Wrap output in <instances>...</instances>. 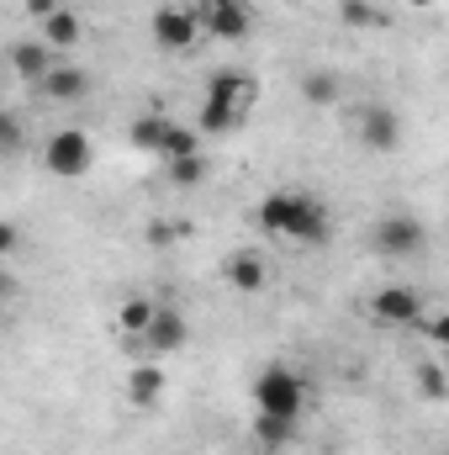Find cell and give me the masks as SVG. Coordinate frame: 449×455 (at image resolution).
I'll use <instances>...</instances> for the list:
<instances>
[{"mask_svg":"<svg viewBox=\"0 0 449 455\" xmlns=\"http://www.w3.org/2000/svg\"><path fill=\"white\" fill-rule=\"evenodd\" d=\"M191 154H201V132L175 122V127L164 132V143H159V159H191Z\"/></svg>","mask_w":449,"mask_h":455,"instance_id":"cell-18","label":"cell"},{"mask_svg":"<svg viewBox=\"0 0 449 455\" xmlns=\"http://www.w3.org/2000/svg\"><path fill=\"white\" fill-rule=\"evenodd\" d=\"M127 397H132L138 408H154V403L164 397V371H159V360H138V365H132V376H127Z\"/></svg>","mask_w":449,"mask_h":455,"instance_id":"cell-15","label":"cell"},{"mask_svg":"<svg viewBox=\"0 0 449 455\" xmlns=\"http://www.w3.org/2000/svg\"><path fill=\"white\" fill-rule=\"evenodd\" d=\"M148 318H154V302H148V297H127V302L116 307V329H122L127 339H138V334L148 329Z\"/></svg>","mask_w":449,"mask_h":455,"instance_id":"cell-19","label":"cell"},{"mask_svg":"<svg viewBox=\"0 0 449 455\" xmlns=\"http://www.w3.org/2000/svg\"><path fill=\"white\" fill-rule=\"evenodd\" d=\"M43 43L59 53V59H69L80 43H85V21H80V11H69V5H59L53 16H43Z\"/></svg>","mask_w":449,"mask_h":455,"instance_id":"cell-12","label":"cell"},{"mask_svg":"<svg viewBox=\"0 0 449 455\" xmlns=\"http://www.w3.org/2000/svg\"><path fill=\"white\" fill-rule=\"evenodd\" d=\"M307 376L291 371V365H264L259 381H254V408L259 413H280V419H302L307 408Z\"/></svg>","mask_w":449,"mask_h":455,"instance_id":"cell-3","label":"cell"},{"mask_svg":"<svg viewBox=\"0 0 449 455\" xmlns=\"http://www.w3.org/2000/svg\"><path fill=\"white\" fill-rule=\"evenodd\" d=\"M53 11H59V0H27V16H37V21L53 16Z\"/></svg>","mask_w":449,"mask_h":455,"instance_id":"cell-28","label":"cell"},{"mask_svg":"<svg viewBox=\"0 0 449 455\" xmlns=\"http://www.w3.org/2000/svg\"><path fill=\"white\" fill-rule=\"evenodd\" d=\"M169 127H175V122H169L164 112H143L132 127H127V143H132V148H143V154H159V143H164V132H169Z\"/></svg>","mask_w":449,"mask_h":455,"instance_id":"cell-17","label":"cell"},{"mask_svg":"<svg viewBox=\"0 0 449 455\" xmlns=\"http://www.w3.org/2000/svg\"><path fill=\"white\" fill-rule=\"evenodd\" d=\"M169 180H175V186H201V180H207V159H201V154L169 159Z\"/></svg>","mask_w":449,"mask_h":455,"instance_id":"cell-23","label":"cell"},{"mask_svg":"<svg viewBox=\"0 0 449 455\" xmlns=\"http://www.w3.org/2000/svg\"><path fill=\"white\" fill-rule=\"evenodd\" d=\"M259 228L286 243H328L334 238V212L307 196V191H270L259 202Z\"/></svg>","mask_w":449,"mask_h":455,"instance_id":"cell-1","label":"cell"},{"mask_svg":"<svg viewBox=\"0 0 449 455\" xmlns=\"http://www.w3.org/2000/svg\"><path fill=\"white\" fill-rule=\"evenodd\" d=\"M196 16H201V32H212V37H223V43H243V37L254 32L248 0H201Z\"/></svg>","mask_w":449,"mask_h":455,"instance_id":"cell-8","label":"cell"},{"mask_svg":"<svg viewBox=\"0 0 449 455\" xmlns=\"http://www.w3.org/2000/svg\"><path fill=\"white\" fill-rule=\"evenodd\" d=\"M423 291L418 286H381L375 297H370V318L381 323V329H413V323H423Z\"/></svg>","mask_w":449,"mask_h":455,"instance_id":"cell-7","label":"cell"},{"mask_svg":"<svg viewBox=\"0 0 449 455\" xmlns=\"http://www.w3.org/2000/svg\"><path fill=\"white\" fill-rule=\"evenodd\" d=\"M338 16H343V27H354V32H359V27H381V21H386L375 0H343V5H338Z\"/></svg>","mask_w":449,"mask_h":455,"instance_id":"cell-22","label":"cell"},{"mask_svg":"<svg viewBox=\"0 0 449 455\" xmlns=\"http://www.w3.org/2000/svg\"><path fill=\"white\" fill-rule=\"evenodd\" d=\"M148 32L164 53H191L201 43V16H196V5H159Z\"/></svg>","mask_w":449,"mask_h":455,"instance_id":"cell-6","label":"cell"},{"mask_svg":"<svg viewBox=\"0 0 449 455\" xmlns=\"http://www.w3.org/2000/svg\"><path fill=\"white\" fill-rule=\"evenodd\" d=\"M37 96H43V101H53V107L85 101V96H91V75H85L75 59H53V69L37 80Z\"/></svg>","mask_w":449,"mask_h":455,"instance_id":"cell-10","label":"cell"},{"mask_svg":"<svg viewBox=\"0 0 449 455\" xmlns=\"http://www.w3.org/2000/svg\"><path fill=\"white\" fill-rule=\"evenodd\" d=\"M16 249H21V228L0 218V259H5V254H16Z\"/></svg>","mask_w":449,"mask_h":455,"instance_id":"cell-25","label":"cell"},{"mask_svg":"<svg viewBox=\"0 0 449 455\" xmlns=\"http://www.w3.org/2000/svg\"><path fill=\"white\" fill-rule=\"evenodd\" d=\"M296 424L302 419H280V413H254V440L259 451H286L296 440Z\"/></svg>","mask_w":449,"mask_h":455,"instance_id":"cell-16","label":"cell"},{"mask_svg":"<svg viewBox=\"0 0 449 455\" xmlns=\"http://www.w3.org/2000/svg\"><path fill=\"white\" fill-rule=\"evenodd\" d=\"M180 238V223H148V243H169Z\"/></svg>","mask_w":449,"mask_h":455,"instance_id":"cell-26","label":"cell"},{"mask_svg":"<svg viewBox=\"0 0 449 455\" xmlns=\"http://www.w3.org/2000/svg\"><path fill=\"white\" fill-rule=\"evenodd\" d=\"M5 59H11V69H16V80H27V85H37V80H43V75L53 69V59H59V53H53V48H48V43L37 37V43H11V53H5Z\"/></svg>","mask_w":449,"mask_h":455,"instance_id":"cell-14","label":"cell"},{"mask_svg":"<svg viewBox=\"0 0 449 455\" xmlns=\"http://www.w3.org/2000/svg\"><path fill=\"white\" fill-rule=\"evenodd\" d=\"M27 148V122L11 112V107H0V154L11 159V154H21Z\"/></svg>","mask_w":449,"mask_h":455,"instance_id":"cell-21","label":"cell"},{"mask_svg":"<svg viewBox=\"0 0 449 455\" xmlns=\"http://www.w3.org/2000/svg\"><path fill=\"white\" fill-rule=\"evenodd\" d=\"M259 455H286V451H259Z\"/></svg>","mask_w":449,"mask_h":455,"instance_id":"cell-30","label":"cell"},{"mask_svg":"<svg viewBox=\"0 0 449 455\" xmlns=\"http://www.w3.org/2000/svg\"><path fill=\"white\" fill-rule=\"evenodd\" d=\"M302 101L307 107H338V75H323V69L302 75Z\"/></svg>","mask_w":449,"mask_h":455,"instance_id":"cell-20","label":"cell"},{"mask_svg":"<svg viewBox=\"0 0 449 455\" xmlns=\"http://www.w3.org/2000/svg\"><path fill=\"white\" fill-rule=\"evenodd\" d=\"M191 344V323H185V313L180 307H159L154 302V318H148V329L138 334V349H143V360H164V355H180Z\"/></svg>","mask_w":449,"mask_h":455,"instance_id":"cell-5","label":"cell"},{"mask_svg":"<svg viewBox=\"0 0 449 455\" xmlns=\"http://www.w3.org/2000/svg\"><path fill=\"white\" fill-rule=\"evenodd\" d=\"M429 339H434V344L449 339V318H445V313H434V318H429Z\"/></svg>","mask_w":449,"mask_h":455,"instance_id":"cell-27","label":"cell"},{"mask_svg":"<svg viewBox=\"0 0 449 455\" xmlns=\"http://www.w3.org/2000/svg\"><path fill=\"white\" fill-rule=\"evenodd\" d=\"M354 132H359V143L370 154H391L402 143V116L391 112V107H365L359 122H354Z\"/></svg>","mask_w":449,"mask_h":455,"instance_id":"cell-11","label":"cell"},{"mask_svg":"<svg viewBox=\"0 0 449 455\" xmlns=\"http://www.w3.org/2000/svg\"><path fill=\"white\" fill-rule=\"evenodd\" d=\"M418 381H423V397H429V403H445V371H439V365H423Z\"/></svg>","mask_w":449,"mask_h":455,"instance_id":"cell-24","label":"cell"},{"mask_svg":"<svg viewBox=\"0 0 449 455\" xmlns=\"http://www.w3.org/2000/svg\"><path fill=\"white\" fill-rule=\"evenodd\" d=\"M223 275L232 291H264V281H270V265L254 254V249H238V254H227L223 259Z\"/></svg>","mask_w":449,"mask_h":455,"instance_id":"cell-13","label":"cell"},{"mask_svg":"<svg viewBox=\"0 0 449 455\" xmlns=\"http://www.w3.org/2000/svg\"><path fill=\"white\" fill-rule=\"evenodd\" d=\"M11 291H16V281H11V275L0 270V297H11Z\"/></svg>","mask_w":449,"mask_h":455,"instance_id":"cell-29","label":"cell"},{"mask_svg":"<svg viewBox=\"0 0 449 455\" xmlns=\"http://www.w3.org/2000/svg\"><path fill=\"white\" fill-rule=\"evenodd\" d=\"M413 5H434V0H413Z\"/></svg>","mask_w":449,"mask_h":455,"instance_id":"cell-31","label":"cell"},{"mask_svg":"<svg viewBox=\"0 0 449 455\" xmlns=\"http://www.w3.org/2000/svg\"><path fill=\"white\" fill-rule=\"evenodd\" d=\"M423 243H429V228L418 223V218H381L375 223V249L386 254V259H413V254H423Z\"/></svg>","mask_w":449,"mask_h":455,"instance_id":"cell-9","label":"cell"},{"mask_svg":"<svg viewBox=\"0 0 449 455\" xmlns=\"http://www.w3.org/2000/svg\"><path fill=\"white\" fill-rule=\"evenodd\" d=\"M254 101H259L254 75H243V69H217V75L207 80V91H201L196 132H201V138H227V132H238V127L248 122V112H254Z\"/></svg>","mask_w":449,"mask_h":455,"instance_id":"cell-2","label":"cell"},{"mask_svg":"<svg viewBox=\"0 0 449 455\" xmlns=\"http://www.w3.org/2000/svg\"><path fill=\"white\" fill-rule=\"evenodd\" d=\"M43 164H48V175H59V180H85L91 164H96V143H91V132H80V127H59V132L43 143Z\"/></svg>","mask_w":449,"mask_h":455,"instance_id":"cell-4","label":"cell"}]
</instances>
